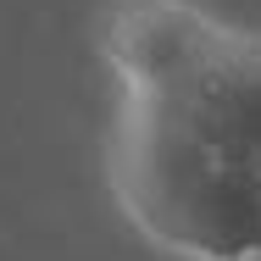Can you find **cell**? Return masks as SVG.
<instances>
[{
  "label": "cell",
  "mask_w": 261,
  "mask_h": 261,
  "mask_svg": "<svg viewBox=\"0 0 261 261\" xmlns=\"http://www.w3.org/2000/svg\"><path fill=\"white\" fill-rule=\"evenodd\" d=\"M117 78L106 184L139 239L178 261H261V34L195 0H111Z\"/></svg>",
  "instance_id": "6da1fadb"
}]
</instances>
